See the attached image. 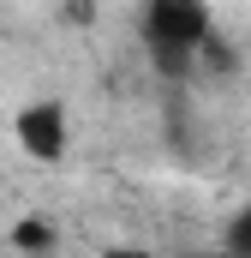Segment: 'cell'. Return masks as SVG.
Returning <instances> with one entry per match:
<instances>
[{
    "label": "cell",
    "mask_w": 251,
    "mask_h": 258,
    "mask_svg": "<svg viewBox=\"0 0 251 258\" xmlns=\"http://www.w3.org/2000/svg\"><path fill=\"white\" fill-rule=\"evenodd\" d=\"M209 42V6L203 0H150V48H203Z\"/></svg>",
    "instance_id": "1"
},
{
    "label": "cell",
    "mask_w": 251,
    "mask_h": 258,
    "mask_svg": "<svg viewBox=\"0 0 251 258\" xmlns=\"http://www.w3.org/2000/svg\"><path fill=\"white\" fill-rule=\"evenodd\" d=\"M18 144L30 150V156H42V162H54L66 150V114L54 102H30L24 114H18Z\"/></svg>",
    "instance_id": "2"
},
{
    "label": "cell",
    "mask_w": 251,
    "mask_h": 258,
    "mask_svg": "<svg viewBox=\"0 0 251 258\" xmlns=\"http://www.w3.org/2000/svg\"><path fill=\"white\" fill-rule=\"evenodd\" d=\"M12 240H18L24 252H42L54 234H48V222H18V228H12Z\"/></svg>",
    "instance_id": "3"
},
{
    "label": "cell",
    "mask_w": 251,
    "mask_h": 258,
    "mask_svg": "<svg viewBox=\"0 0 251 258\" xmlns=\"http://www.w3.org/2000/svg\"><path fill=\"white\" fill-rule=\"evenodd\" d=\"M108 258H150V252H126V246H120V252H108Z\"/></svg>",
    "instance_id": "5"
},
{
    "label": "cell",
    "mask_w": 251,
    "mask_h": 258,
    "mask_svg": "<svg viewBox=\"0 0 251 258\" xmlns=\"http://www.w3.org/2000/svg\"><path fill=\"white\" fill-rule=\"evenodd\" d=\"M227 246H233L239 258H251V210H239V216H233V228H227Z\"/></svg>",
    "instance_id": "4"
}]
</instances>
